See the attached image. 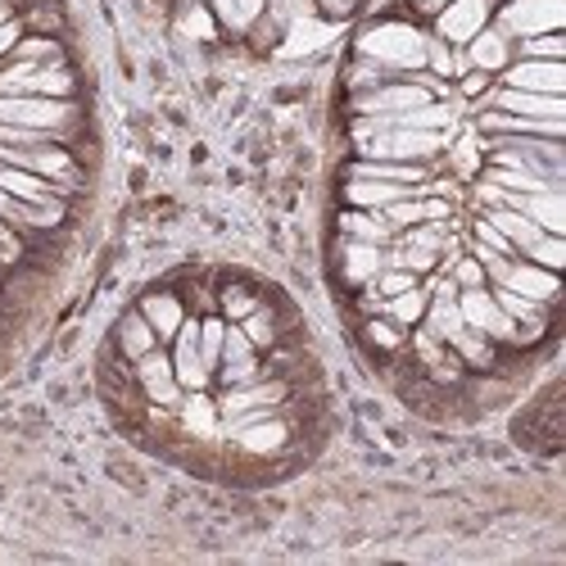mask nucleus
<instances>
[{"instance_id":"1","label":"nucleus","mask_w":566,"mask_h":566,"mask_svg":"<svg viewBox=\"0 0 566 566\" xmlns=\"http://www.w3.org/2000/svg\"><path fill=\"white\" fill-rule=\"evenodd\" d=\"M354 51L358 60H371V64H381L386 73L403 77V73H421L427 69V32L403 23V19H381V23H371L358 41H354Z\"/></svg>"},{"instance_id":"9","label":"nucleus","mask_w":566,"mask_h":566,"mask_svg":"<svg viewBox=\"0 0 566 566\" xmlns=\"http://www.w3.org/2000/svg\"><path fill=\"white\" fill-rule=\"evenodd\" d=\"M512 45H516V41H507L499 28H481L476 36L467 41V64L494 77V73H503V69L516 60V55H512Z\"/></svg>"},{"instance_id":"7","label":"nucleus","mask_w":566,"mask_h":566,"mask_svg":"<svg viewBox=\"0 0 566 566\" xmlns=\"http://www.w3.org/2000/svg\"><path fill=\"white\" fill-rule=\"evenodd\" d=\"M481 105H494L503 114H516V118H566V101L562 96H539V91H512V86H490Z\"/></svg>"},{"instance_id":"12","label":"nucleus","mask_w":566,"mask_h":566,"mask_svg":"<svg viewBox=\"0 0 566 566\" xmlns=\"http://www.w3.org/2000/svg\"><path fill=\"white\" fill-rule=\"evenodd\" d=\"M421 191V186H399V181H367V177H349L345 181V205L349 209H386L403 196Z\"/></svg>"},{"instance_id":"4","label":"nucleus","mask_w":566,"mask_h":566,"mask_svg":"<svg viewBox=\"0 0 566 566\" xmlns=\"http://www.w3.org/2000/svg\"><path fill=\"white\" fill-rule=\"evenodd\" d=\"M132 376H136V390L146 403H159V408H177L181 403V381H177V371H172V354L159 345L150 349L146 358H136L132 363Z\"/></svg>"},{"instance_id":"18","label":"nucleus","mask_w":566,"mask_h":566,"mask_svg":"<svg viewBox=\"0 0 566 566\" xmlns=\"http://www.w3.org/2000/svg\"><path fill=\"white\" fill-rule=\"evenodd\" d=\"M512 55H522V60H562L566 55V41H562V32L526 36L522 45H512Z\"/></svg>"},{"instance_id":"19","label":"nucleus","mask_w":566,"mask_h":566,"mask_svg":"<svg viewBox=\"0 0 566 566\" xmlns=\"http://www.w3.org/2000/svg\"><path fill=\"white\" fill-rule=\"evenodd\" d=\"M522 259H531V263H539V268H548V272H562V263H566V241H562V235H553V231H544Z\"/></svg>"},{"instance_id":"11","label":"nucleus","mask_w":566,"mask_h":566,"mask_svg":"<svg viewBox=\"0 0 566 566\" xmlns=\"http://www.w3.org/2000/svg\"><path fill=\"white\" fill-rule=\"evenodd\" d=\"M386 268V245H363V241H345L340 235V276L349 286H367V281Z\"/></svg>"},{"instance_id":"20","label":"nucleus","mask_w":566,"mask_h":566,"mask_svg":"<svg viewBox=\"0 0 566 566\" xmlns=\"http://www.w3.org/2000/svg\"><path fill=\"white\" fill-rule=\"evenodd\" d=\"M490 82H494L490 73H481V69H467V73L458 77V96H462V101H481L485 91H490Z\"/></svg>"},{"instance_id":"10","label":"nucleus","mask_w":566,"mask_h":566,"mask_svg":"<svg viewBox=\"0 0 566 566\" xmlns=\"http://www.w3.org/2000/svg\"><path fill=\"white\" fill-rule=\"evenodd\" d=\"M114 349H118L127 363H136V358H146L150 349H159L155 326L146 322V313H140V308H132V313L118 317V326H114Z\"/></svg>"},{"instance_id":"25","label":"nucleus","mask_w":566,"mask_h":566,"mask_svg":"<svg viewBox=\"0 0 566 566\" xmlns=\"http://www.w3.org/2000/svg\"><path fill=\"white\" fill-rule=\"evenodd\" d=\"M0 6H14V0H0Z\"/></svg>"},{"instance_id":"13","label":"nucleus","mask_w":566,"mask_h":566,"mask_svg":"<svg viewBox=\"0 0 566 566\" xmlns=\"http://www.w3.org/2000/svg\"><path fill=\"white\" fill-rule=\"evenodd\" d=\"M336 227H340L345 241H363V245H390L395 235H399V231L381 218V209H345Z\"/></svg>"},{"instance_id":"21","label":"nucleus","mask_w":566,"mask_h":566,"mask_svg":"<svg viewBox=\"0 0 566 566\" xmlns=\"http://www.w3.org/2000/svg\"><path fill=\"white\" fill-rule=\"evenodd\" d=\"M19 36H23V19H10V23H0V64L10 60V51L19 45Z\"/></svg>"},{"instance_id":"5","label":"nucleus","mask_w":566,"mask_h":566,"mask_svg":"<svg viewBox=\"0 0 566 566\" xmlns=\"http://www.w3.org/2000/svg\"><path fill=\"white\" fill-rule=\"evenodd\" d=\"M481 28H490V0H444L436 14V36L449 45H467Z\"/></svg>"},{"instance_id":"6","label":"nucleus","mask_w":566,"mask_h":566,"mask_svg":"<svg viewBox=\"0 0 566 566\" xmlns=\"http://www.w3.org/2000/svg\"><path fill=\"white\" fill-rule=\"evenodd\" d=\"M503 86L539 91V96H562L566 91V69H562V60H512L503 69Z\"/></svg>"},{"instance_id":"3","label":"nucleus","mask_w":566,"mask_h":566,"mask_svg":"<svg viewBox=\"0 0 566 566\" xmlns=\"http://www.w3.org/2000/svg\"><path fill=\"white\" fill-rule=\"evenodd\" d=\"M562 19H566V0H507L494 28L507 41H526V36L562 32Z\"/></svg>"},{"instance_id":"24","label":"nucleus","mask_w":566,"mask_h":566,"mask_svg":"<svg viewBox=\"0 0 566 566\" xmlns=\"http://www.w3.org/2000/svg\"><path fill=\"white\" fill-rule=\"evenodd\" d=\"M444 6V0H421V10H440Z\"/></svg>"},{"instance_id":"17","label":"nucleus","mask_w":566,"mask_h":566,"mask_svg":"<svg viewBox=\"0 0 566 566\" xmlns=\"http://www.w3.org/2000/svg\"><path fill=\"white\" fill-rule=\"evenodd\" d=\"M213 6H218V19L227 23V28H254L259 23V14H263V6H268V0H213Z\"/></svg>"},{"instance_id":"14","label":"nucleus","mask_w":566,"mask_h":566,"mask_svg":"<svg viewBox=\"0 0 566 566\" xmlns=\"http://www.w3.org/2000/svg\"><path fill=\"white\" fill-rule=\"evenodd\" d=\"M263 300H268V295L254 286L250 276H227L222 286H218V313H222L227 322H245Z\"/></svg>"},{"instance_id":"15","label":"nucleus","mask_w":566,"mask_h":566,"mask_svg":"<svg viewBox=\"0 0 566 566\" xmlns=\"http://www.w3.org/2000/svg\"><path fill=\"white\" fill-rule=\"evenodd\" d=\"M363 340H367V349L386 354V358H399V354L408 349V332H403L399 322H390L386 313H371V317H363Z\"/></svg>"},{"instance_id":"16","label":"nucleus","mask_w":566,"mask_h":566,"mask_svg":"<svg viewBox=\"0 0 566 566\" xmlns=\"http://www.w3.org/2000/svg\"><path fill=\"white\" fill-rule=\"evenodd\" d=\"M381 313H386L390 322H399L403 332H412V326L421 322V313H427V286H412V291H403V295H390Z\"/></svg>"},{"instance_id":"2","label":"nucleus","mask_w":566,"mask_h":566,"mask_svg":"<svg viewBox=\"0 0 566 566\" xmlns=\"http://www.w3.org/2000/svg\"><path fill=\"white\" fill-rule=\"evenodd\" d=\"M82 109L77 101H51V96H0V123L14 127H36V132H55L64 146L82 132Z\"/></svg>"},{"instance_id":"23","label":"nucleus","mask_w":566,"mask_h":566,"mask_svg":"<svg viewBox=\"0 0 566 566\" xmlns=\"http://www.w3.org/2000/svg\"><path fill=\"white\" fill-rule=\"evenodd\" d=\"M10 19H19V14H14V6H0V23H10Z\"/></svg>"},{"instance_id":"22","label":"nucleus","mask_w":566,"mask_h":566,"mask_svg":"<svg viewBox=\"0 0 566 566\" xmlns=\"http://www.w3.org/2000/svg\"><path fill=\"white\" fill-rule=\"evenodd\" d=\"M313 6H317L322 14H332V19H340V14H349V10L358 6V0H313Z\"/></svg>"},{"instance_id":"8","label":"nucleus","mask_w":566,"mask_h":566,"mask_svg":"<svg viewBox=\"0 0 566 566\" xmlns=\"http://www.w3.org/2000/svg\"><path fill=\"white\" fill-rule=\"evenodd\" d=\"M140 313H146V322L155 326V336H159V345H168L177 332H181V322L191 317L186 313V304H181V295L177 291H150L146 300L136 304Z\"/></svg>"}]
</instances>
